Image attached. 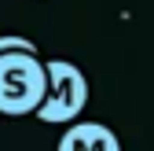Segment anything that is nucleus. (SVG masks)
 <instances>
[{
	"label": "nucleus",
	"mask_w": 154,
	"mask_h": 151,
	"mask_svg": "<svg viewBox=\"0 0 154 151\" xmlns=\"http://www.w3.org/2000/svg\"><path fill=\"white\" fill-rule=\"evenodd\" d=\"M44 70H48V92H44V103L37 111V118L51 122V125H73L81 118V111L88 107L85 70L70 59H44Z\"/></svg>",
	"instance_id": "obj_2"
},
{
	"label": "nucleus",
	"mask_w": 154,
	"mask_h": 151,
	"mask_svg": "<svg viewBox=\"0 0 154 151\" xmlns=\"http://www.w3.org/2000/svg\"><path fill=\"white\" fill-rule=\"evenodd\" d=\"M8 52H29V55H37V44H33V41H26V37L4 33V37H0V55H8Z\"/></svg>",
	"instance_id": "obj_4"
},
{
	"label": "nucleus",
	"mask_w": 154,
	"mask_h": 151,
	"mask_svg": "<svg viewBox=\"0 0 154 151\" xmlns=\"http://www.w3.org/2000/svg\"><path fill=\"white\" fill-rule=\"evenodd\" d=\"M48 92V70L41 55L29 52H8L0 55V114L4 118H26L37 114Z\"/></svg>",
	"instance_id": "obj_1"
},
{
	"label": "nucleus",
	"mask_w": 154,
	"mask_h": 151,
	"mask_svg": "<svg viewBox=\"0 0 154 151\" xmlns=\"http://www.w3.org/2000/svg\"><path fill=\"white\" fill-rule=\"evenodd\" d=\"M59 151H121V140L103 122H73L59 140Z\"/></svg>",
	"instance_id": "obj_3"
}]
</instances>
